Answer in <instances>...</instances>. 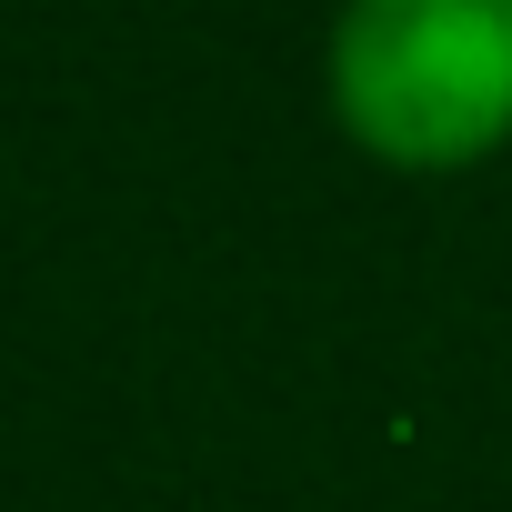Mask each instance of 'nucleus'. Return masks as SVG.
<instances>
[{"label":"nucleus","instance_id":"obj_1","mask_svg":"<svg viewBox=\"0 0 512 512\" xmlns=\"http://www.w3.org/2000/svg\"><path fill=\"white\" fill-rule=\"evenodd\" d=\"M322 91L362 161L452 181L512 141V0H352Z\"/></svg>","mask_w":512,"mask_h":512}]
</instances>
